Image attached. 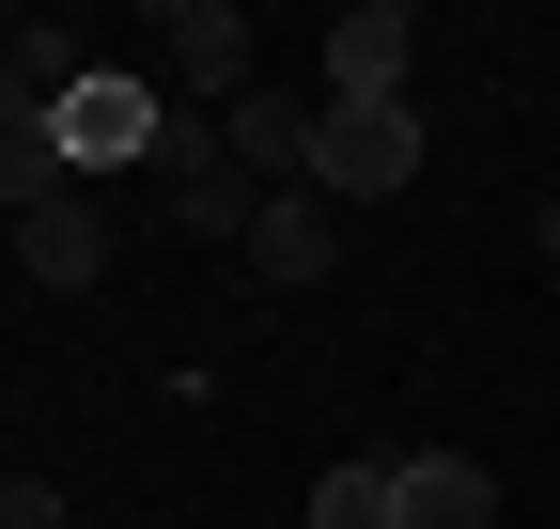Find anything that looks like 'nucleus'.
Returning <instances> with one entry per match:
<instances>
[{"instance_id": "nucleus-9", "label": "nucleus", "mask_w": 560, "mask_h": 529, "mask_svg": "<svg viewBox=\"0 0 560 529\" xmlns=\"http://www.w3.org/2000/svg\"><path fill=\"white\" fill-rule=\"evenodd\" d=\"M16 264L47 296H79V281H109V219L94 203H47V219H16Z\"/></svg>"}, {"instance_id": "nucleus-13", "label": "nucleus", "mask_w": 560, "mask_h": 529, "mask_svg": "<svg viewBox=\"0 0 560 529\" xmlns=\"http://www.w3.org/2000/svg\"><path fill=\"white\" fill-rule=\"evenodd\" d=\"M0 529H62V483H32V468H16V483H0Z\"/></svg>"}, {"instance_id": "nucleus-10", "label": "nucleus", "mask_w": 560, "mask_h": 529, "mask_svg": "<svg viewBox=\"0 0 560 529\" xmlns=\"http://www.w3.org/2000/svg\"><path fill=\"white\" fill-rule=\"evenodd\" d=\"M0 203H16V219L79 203V172H62V141H0Z\"/></svg>"}, {"instance_id": "nucleus-2", "label": "nucleus", "mask_w": 560, "mask_h": 529, "mask_svg": "<svg viewBox=\"0 0 560 529\" xmlns=\"http://www.w3.org/2000/svg\"><path fill=\"white\" fill-rule=\"evenodd\" d=\"M312 187H327V203H389V187H420V109H405V94H374V109H327Z\"/></svg>"}, {"instance_id": "nucleus-7", "label": "nucleus", "mask_w": 560, "mask_h": 529, "mask_svg": "<svg viewBox=\"0 0 560 529\" xmlns=\"http://www.w3.org/2000/svg\"><path fill=\"white\" fill-rule=\"evenodd\" d=\"M389 514H405V529H482L499 483H482L467 451H389Z\"/></svg>"}, {"instance_id": "nucleus-8", "label": "nucleus", "mask_w": 560, "mask_h": 529, "mask_svg": "<svg viewBox=\"0 0 560 529\" xmlns=\"http://www.w3.org/2000/svg\"><path fill=\"white\" fill-rule=\"evenodd\" d=\"M327 249H342L327 187H265V219H249V264H265V281H327Z\"/></svg>"}, {"instance_id": "nucleus-12", "label": "nucleus", "mask_w": 560, "mask_h": 529, "mask_svg": "<svg viewBox=\"0 0 560 529\" xmlns=\"http://www.w3.org/2000/svg\"><path fill=\"white\" fill-rule=\"evenodd\" d=\"M47 109H62V94L32 79V62H16V47H0V141H47Z\"/></svg>"}, {"instance_id": "nucleus-3", "label": "nucleus", "mask_w": 560, "mask_h": 529, "mask_svg": "<svg viewBox=\"0 0 560 529\" xmlns=\"http://www.w3.org/2000/svg\"><path fill=\"white\" fill-rule=\"evenodd\" d=\"M156 203H172V234H249V219H265V187L219 156V125H187V109H172V141H156Z\"/></svg>"}, {"instance_id": "nucleus-6", "label": "nucleus", "mask_w": 560, "mask_h": 529, "mask_svg": "<svg viewBox=\"0 0 560 529\" xmlns=\"http://www.w3.org/2000/svg\"><path fill=\"white\" fill-rule=\"evenodd\" d=\"M312 141H327V109H312V94H234V109H219V156H234L249 187H265V172H296V187H312Z\"/></svg>"}, {"instance_id": "nucleus-5", "label": "nucleus", "mask_w": 560, "mask_h": 529, "mask_svg": "<svg viewBox=\"0 0 560 529\" xmlns=\"http://www.w3.org/2000/svg\"><path fill=\"white\" fill-rule=\"evenodd\" d=\"M405 62H420V16H405V0H359V16H327V109L405 94Z\"/></svg>"}, {"instance_id": "nucleus-1", "label": "nucleus", "mask_w": 560, "mask_h": 529, "mask_svg": "<svg viewBox=\"0 0 560 529\" xmlns=\"http://www.w3.org/2000/svg\"><path fill=\"white\" fill-rule=\"evenodd\" d=\"M47 141H62V172H125V156H156V141H172V109H156V79L94 62V79L47 109Z\"/></svg>"}, {"instance_id": "nucleus-11", "label": "nucleus", "mask_w": 560, "mask_h": 529, "mask_svg": "<svg viewBox=\"0 0 560 529\" xmlns=\"http://www.w3.org/2000/svg\"><path fill=\"white\" fill-rule=\"evenodd\" d=\"M312 529H405V514H389V468H327V483H312Z\"/></svg>"}, {"instance_id": "nucleus-4", "label": "nucleus", "mask_w": 560, "mask_h": 529, "mask_svg": "<svg viewBox=\"0 0 560 529\" xmlns=\"http://www.w3.org/2000/svg\"><path fill=\"white\" fill-rule=\"evenodd\" d=\"M156 62H172V94H202V109L265 94V79H249V16H234V0H156Z\"/></svg>"}]
</instances>
